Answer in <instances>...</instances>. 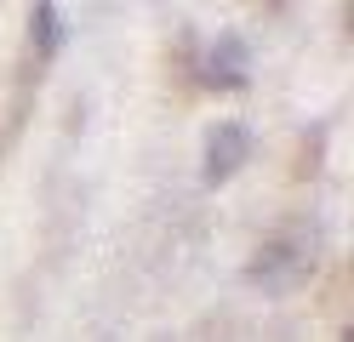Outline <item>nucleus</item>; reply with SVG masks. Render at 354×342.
<instances>
[{
  "label": "nucleus",
  "instance_id": "f257e3e1",
  "mask_svg": "<svg viewBox=\"0 0 354 342\" xmlns=\"http://www.w3.org/2000/svg\"><path fill=\"white\" fill-rule=\"evenodd\" d=\"M240 143H246V137H240L234 126H223V137H212V166H206V171L223 177V171L234 166V149H240Z\"/></svg>",
  "mask_w": 354,
  "mask_h": 342
}]
</instances>
